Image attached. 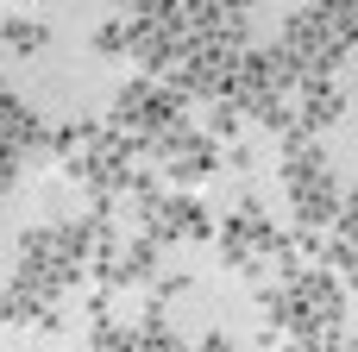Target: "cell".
I'll return each instance as SVG.
<instances>
[{
    "mask_svg": "<svg viewBox=\"0 0 358 352\" xmlns=\"http://www.w3.org/2000/svg\"><path fill=\"white\" fill-rule=\"evenodd\" d=\"M0 44H6V50H38V44H44V25H31V19H6V25H0Z\"/></svg>",
    "mask_w": 358,
    "mask_h": 352,
    "instance_id": "2",
    "label": "cell"
},
{
    "mask_svg": "<svg viewBox=\"0 0 358 352\" xmlns=\"http://www.w3.org/2000/svg\"><path fill=\"white\" fill-rule=\"evenodd\" d=\"M277 44L296 57L302 76H340V63L358 50L352 25H346L340 13H327V6H302V13H289Z\"/></svg>",
    "mask_w": 358,
    "mask_h": 352,
    "instance_id": "1",
    "label": "cell"
},
{
    "mask_svg": "<svg viewBox=\"0 0 358 352\" xmlns=\"http://www.w3.org/2000/svg\"><path fill=\"white\" fill-rule=\"evenodd\" d=\"M94 50H101V57H126V19H107V25L94 31Z\"/></svg>",
    "mask_w": 358,
    "mask_h": 352,
    "instance_id": "3",
    "label": "cell"
}]
</instances>
